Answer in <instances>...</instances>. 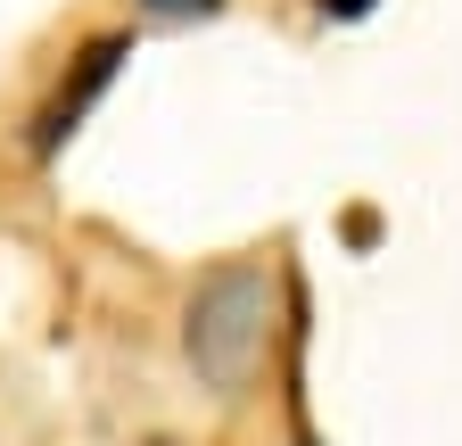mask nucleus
I'll return each instance as SVG.
<instances>
[{"label":"nucleus","mask_w":462,"mask_h":446,"mask_svg":"<svg viewBox=\"0 0 462 446\" xmlns=\"http://www.w3.org/2000/svg\"><path fill=\"white\" fill-rule=\"evenodd\" d=\"M322 9H330V17H364L372 0H322Z\"/></svg>","instance_id":"obj_4"},{"label":"nucleus","mask_w":462,"mask_h":446,"mask_svg":"<svg viewBox=\"0 0 462 446\" xmlns=\"http://www.w3.org/2000/svg\"><path fill=\"white\" fill-rule=\"evenodd\" d=\"M149 9H157V17H207L215 0H149Z\"/></svg>","instance_id":"obj_3"},{"label":"nucleus","mask_w":462,"mask_h":446,"mask_svg":"<svg viewBox=\"0 0 462 446\" xmlns=\"http://www.w3.org/2000/svg\"><path fill=\"white\" fill-rule=\"evenodd\" d=\"M116 59H125V42H91L83 59H75V75H67V83L50 91V107H42V125H33V149H42V157H58V149L75 141V125L91 116V99H99V91L116 83Z\"/></svg>","instance_id":"obj_2"},{"label":"nucleus","mask_w":462,"mask_h":446,"mask_svg":"<svg viewBox=\"0 0 462 446\" xmlns=\"http://www.w3.org/2000/svg\"><path fill=\"white\" fill-rule=\"evenodd\" d=\"M264 339H273V273L264 265H223L190 290L182 306V356L207 388H248L256 364H264Z\"/></svg>","instance_id":"obj_1"}]
</instances>
